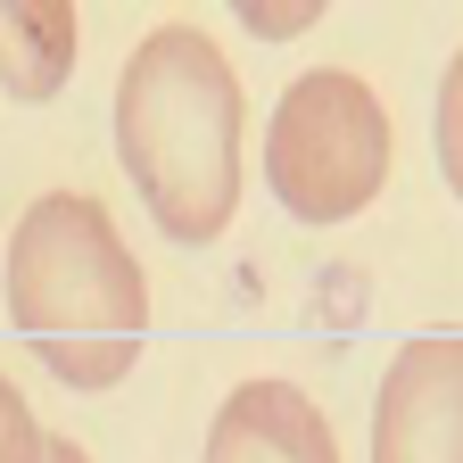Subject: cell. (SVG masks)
Masks as SVG:
<instances>
[{
    "mask_svg": "<svg viewBox=\"0 0 463 463\" xmlns=\"http://www.w3.org/2000/svg\"><path fill=\"white\" fill-rule=\"evenodd\" d=\"M9 323L50 381L116 389L149 347V281L91 191H50L9 232Z\"/></svg>",
    "mask_w": 463,
    "mask_h": 463,
    "instance_id": "obj_2",
    "label": "cell"
},
{
    "mask_svg": "<svg viewBox=\"0 0 463 463\" xmlns=\"http://www.w3.org/2000/svg\"><path fill=\"white\" fill-rule=\"evenodd\" d=\"M75 33L83 17L67 0H0V91L17 108H42L75 75Z\"/></svg>",
    "mask_w": 463,
    "mask_h": 463,
    "instance_id": "obj_6",
    "label": "cell"
},
{
    "mask_svg": "<svg viewBox=\"0 0 463 463\" xmlns=\"http://www.w3.org/2000/svg\"><path fill=\"white\" fill-rule=\"evenodd\" d=\"M207 463H339V439L298 381H241L207 422Z\"/></svg>",
    "mask_w": 463,
    "mask_h": 463,
    "instance_id": "obj_5",
    "label": "cell"
},
{
    "mask_svg": "<svg viewBox=\"0 0 463 463\" xmlns=\"http://www.w3.org/2000/svg\"><path fill=\"white\" fill-rule=\"evenodd\" d=\"M50 455V430L33 422V405H25V389L0 373V463H42Z\"/></svg>",
    "mask_w": 463,
    "mask_h": 463,
    "instance_id": "obj_8",
    "label": "cell"
},
{
    "mask_svg": "<svg viewBox=\"0 0 463 463\" xmlns=\"http://www.w3.org/2000/svg\"><path fill=\"white\" fill-rule=\"evenodd\" d=\"M241 75L199 25H157L116 75V165L174 249H207L241 207Z\"/></svg>",
    "mask_w": 463,
    "mask_h": 463,
    "instance_id": "obj_1",
    "label": "cell"
},
{
    "mask_svg": "<svg viewBox=\"0 0 463 463\" xmlns=\"http://www.w3.org/2000/svg\"><path fill=\"white\" fill-rule=\"evenodd\" d=\"M323 9H315V0H298V9H241V25H257L265 42H281V33H307Z\"/></svg>",
    "mask_w": 463,
    "mask_h": 463,
    "instance_id": "obj_9",
    "label": "cell"
},
{
    "mask_svg": "<svg viewBox=\"0 0 463 463\" xmlns=\"http://www.w3.org/2000/svg\"><path fill=\"white\" fill-rule=\"evenodd\" d=\"M373 463H463V331H414L373 397Z\"/></svg>",
    "mask_w": 463,
    "mask_h": 463,
    "instance_id": "obj_4",
    "label": "cell"
},
{
    "mask_svg": "<svg viewBox=\"0 0 463 463\" xmlns=\"http://www.w3.org/2000/svg\"><path fill=\"white\" fill-rule=\"evenodd\" d=\"M265 183L281 215H298L315 232L364 215L389 183V108L364 75L315 67L273 99L265 125Z\"/></svg>",
    "mask_w": 463,
    "mask_h": 463,
    "instance_id": "obj_3",
    "label": "cell"
},
{
    "mask_svg": "<svg viewBox=\"0 0 463 463\" xmlns=\"http://www.w3.org/2000/svg\"><path fill=\"white\" fill-rule=\"evenodd\" d=\"M42 463H91V455H83L75 439H50V455H42Z\"/></svg>",
    "mask_w": 463,
    "mask_h": 463,
    "instance_id": "obj_10",
    "label": "cell"
},
{
    "mask_svg": "<svg viewBox=\"0 0 463 463\" xmlns=\"http://www.w3.org/2000/svg\"><path fill=\"white\" fill-rule=\"evenodd\" d=\"M430 133H439V174H447V191L463 199V50L447 58V75H439V108H430Z\"/></svg>",
    "mask_w": 463,
    "mask_h": 463,
    "instance_id": "obj_7",
    "label": "cell"
}]
</instances>
